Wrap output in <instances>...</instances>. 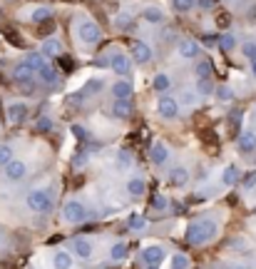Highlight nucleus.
Here are the masks:
<instances>
[{
	"mask_svg": "<svg viewBox=\"0 0 256 269\" xmlns=\"http://www.w3.org/2000/svg\"><path fill=\"white\" fill-rule=\"evenodd\" d=\"M216 232H219V227L214 219H199L187 227V242L189 244H206L216 237Z\"/></svg>",
	"mask_w": 256,
	"mask_h": 269,
	"instance_id": "f257e3e1",
	"label": "nucleus"
},
{
	"mask_svg": "<svg viewBox=\"0 0 256 269\" xmlns=\"http://www.w3.org/2000/svg\"><path fill=\"white\" fill-rule=\"evenodd\" d=\"M25 204H28V209H33V212H50L53 209V192L50 190H33L30 195H28V200H25Z\"/></svg>",
	"mask_w": 256,
	"mask_h": 269,
	"instance_id": "f03ea898",
	"label": "nucleus"
},
{
	"mask_svg": "<svg viewBox=\"0 0 256 269\" xmlns=\"http://www.w3.org/2000/svg\"><path fill=\"white\" fill-rule=\"evenodd\" d=\"M87 217V209H85V204L77 200H70L63 204V219L65 222H72V224H77V222H82Z\"/></svg>",
	"mask_w": 256,
	"mask_h": 269,
	"instance_id": "7ed1b4c3",
	"label": "nucleus"
},
{
	"mask_svg": "<svg viewBox=\"0 0 256 269\" xmlns=\"http://www.w3.org/2000/svg\"><path fill=\"white\" fill-rule=\"evenodd\" d=\"M77 38H80L82 43H87V45L97 43V40H100V25H97L95 20H82L80 28H77Z\"/></svg>",
	"mask_w": 256,
	"mask_h": 269,
	"instance_id": "20e7f679",
	"label": "nucleus"
},
{
	"mask_svg": "<svg viewBox=\"0 0 256 269\" xmlns=\"http://www.w3.org/2000/svg\"><path fill=\"white\" fill-rule=\"evenodd\" d=\"M157 112H159V117H164V120H174V117L179 115V100H174V97H162V100L157 102Z\"/></svg>",
	"mask_w": 256,
	"mask_h": 269,
	"instance_id": "39448f33",
	"label": "nucleus"
},
{
	"mask_svg": "<svg viewBox=\"0 0 256 269\" xmlns=\"http://www.w3.org/2000/svg\"><path fill=\"white\" fill-rule=\"evenodd\" d=\"M25 175H28V165L23 160H13L5 165V177L10 182H20V180H25Z\"/></svg>",
	"mask_w": 256,
	"mask_h": 269,
	"instance_id": "423d86ee",
	"label": "nucleus"
},
{
	"mask_svg": "<svg viewBox=\"0 0 256 269\" xmlns=\"http://www.w3.org/2000/svg\"><path fill=\"white\" fill-rule=\"evenodd\" d=\"M164 257H167V249H164L162 244H149V247H144V249H142V259H144L147 264H152V267H154V264H159Z\"/></svg>",
	"mask_w": 256,
	"mask_h": 269,
	"instance_id": "0eeeda50",
	"label": "nucleus"
},
{
	"mask_svg": "<svg viewBox=\"0 0 256 269\" xmlns=\"http://www.w3.org/2000/svg\"><path fill=\"white\" fill-rule=\"evenodd\" d=\"M110 67H112L120 77H125V75H129V70H132V60H129V55H125V53H115V55L110 58Z\"/></svg>",
	"mask_w": 256,
	"mask_h": 269,
	"instance_id": "6e6552de",
	"label": "nucleus"
},
{
	"mask_svg": "<svg viewBox=\"0 0 256 269\" xmlns=\"http://www.w3.org/2000/svg\"><path fill=\"white\" fill-rule=\"evenodd\" d=\"M72 252L80 257V259H90L92 257V242L87 237H75L72 239Z\"/></svg>",
	"mask_w": 256,
	"mask_h": 269,
	"instance_id": "1a4fd4ad",
	"label": "nucleus"
},
{
	"mask_svg": "<svg viewBox=\"0 0 256 269\" xmlns=\"http://www.w3.org/2000/svg\"><path fill=\"white\" fill-rule=\"evenodd\" d=\"M177 53H179V58H184V60H194V58H199L201 48H199L196 40H182L179 48H177Z\"/></svg>",
	"mask_w": 256,
	"mask_h": 269,
	"instance_id": "9d476101",
	"label": "nucleus"
},
{
	"mask_svg": "<svg viewBox=\"0 0 256 269\" xmlns=\"http://www.w3.org/2000/svg\"><path fill=\"white\" fill-rule=\"evenodd\" d=\"M239 152H244V155H251V152H256V132H251V130H244V132L239 134Z\"/></svg>",
	"mask_w": 256,
	"mask_h": 269,
	"instance_id": "9b49d317",
	"label": "nucleus"
},
{
	"mask_svg": "<svg viewBox=\"0 0 256 269\" xmlns=\"http://www.w3.org/2000/svg\"><path fill=\"white\" fill-rule=\"evenodd\" d=\"M132 58H134L137 63H149V60H152V48H149L147 43L137 40V43H132Z\"/></svg>",
	"mask_w": 256,
	"mask_h": 269,
	"instance_id": "f8f14e48",
	"label": "nucleus"
},
{
	"mask_svg": "<svg viewBox=\"0 0 256 269\" xmlns=\"http://www.w3.org/2000/svg\"><path fill=\"white\" fill-rule=\"evenodd\" d=\"M149 160H152L154 165H164V162L169 160V147H167L164 142H154L152 150H149Z\"/></svg>",
	"mask_w": 256,
	"mask_h": 269,
	"instance_id": "ddd939ff",
	"label": "nucleus"
},
{
	"mask_svg": "<svg viewBox=\"0 0 256 269\" xmlns=\"http://www.w3.org/2000/svg\"><path fill=\"white\" fill-rule=\"evenodd\" d=\"M8 117H10V122L20 125V122L28 117V105H25V102H13V105H8Z\"/></svg>",
	"mask_w": 256,
	"mask_h": 269,
	"instance_id": "4468645a",
	"label": "nucleus"
},
{
	"mask_svg": "<svg viewBox=\"0 0 256 269\" xmlns=\"http://www.w3.org/2000/svg\"><path fill=\"white\" fill-rule=\"evenodd\" d=\"M102 87H105V82L100 80V77H92V80H87L85 82V87L77 92V97H92V95H97V92H102Z\"/></svg>",
	"mask_w": 256,
	"mask_h": 269,
	"instance_id": "2eb2a0df",
	"label": "nucleus"
},
{
	"mask_svg": "<svg viewBox=\"0 0 256 269\" xmlns=\"http://www.w3.org/2000/svg\"><path fill=\"white\" fill-rule=\"evenodd\" d=\"M169 182H172V187H184L187 182H189V170L187 167H172V172H169Z\"/></svg>",
	"mask_w": 256,
	"mask_h": 269,
	"instance_id": "dca6fc26",
	"label": "nucleus"
},
{
	"mask_svg": "<svg viewBox=\"0 0 256 269\" xmlns=\"http://www.w3.org/2000/svg\"><path fill=\"white\" fill-rule=\"evenodd\" d=\"M33 75H35V72L25 65V63H20V65L13 70V77H15V82H20L23 87H25V85H33Z\"/></svg>",
	"mask_w": 256,
	"mask_h": 269,
	"instance_id": "f3484780",
	"label": "nucleus"
},
{
	"mask_svg": "<svg viewBox=\"0 0 256 269\" xmlns=\"http://www.w3.org/2000/svg\"><path fill=\"white\" fill-rule=\"evenodd\" d=\"M239 177H241L239 167H236V165H226L224 172H221V185H224V187H234V185L239 182Z\"/></svg>",
	"mask_w": 256,
	"mask_h": 269,
	"instance_id": "a211bd4d",
	"label": "nucleus"
},
{
	"mask_svg": "<svg viewBox=\"0 0 256 269\" xmlns=\"http://www.w3.org/2000/svg\"><path fill=\"white\" fill-rule=\"evenodd\" d=\"M112 95H115V100H129L132 97V85L127 80H117L112 85Z\"/></svg>",
	"mask_w": 256,
	"mask_h": 269,
	"instance_id": "6ab92c4d",
	"label": "nucleus"
},
{
	"mask_svg": "<svg viewBox=\"0 0 256 269\" xmlns=\"http://www.w3.org/2000/svg\"><path fill=\"white\" fill-rule=\"evenodd\" d=\"M112 115L120 117V120H127L129 115H132V102H129V100H115V105H112Z\"/></svg>",
	"mask_w": 256,
	"mask_h": 269,
	"instance_id": "aec40b11",
	"label": "nucleus"
},
{
	"mask_svg": "<svg viewBox=\"0 0 256 269\" xmlns=\"http://www.w3.org/2000/svg\"><path fill=\"white\" fill-rule=\"evenodd\" d=\"M53 267L55 269H72V254L65 252V249L55 252V254H53Z\"/></svg>",
	"mask_w": 256,
	"mask_h": 269,
	"instance_id": "412c9836",
	"label": "nucleus"
},
{
	"mask_svg": "<svg viewBox=\"0 0 256 269\" xmlns=\"http://www.w3.org/2000/svg\"><path fill=\"white\" fill-rule=\"evenodd\" d=\"M60 40L58 38H48L45 43H43V55H48V58H58V55H63L60 53Z\"/></svg>",
	"mask_w": 256,
	"mask_h": 269,
	"instance_id": "4be33fe9",
	"label": "nucleus"
},
{
	"mask_svg": "<svg viewBox=\"0 0 256 269\" xmlns=\"http://www.w3.org/2000/svg\"><path fill=\"white\" fill-rule=\"evenodd\" d=\"M144 190H147V185H144V180H142V177H132V180L127 182L129 197H142V195H144Z\"/></svg>",
	"mask_w": 256,
	"mask_h": 269,
	"instance_id": "5701e85b",
	"label": "nucleus"
},
{
	"mask_svg": "<svg viewBox=\"0 0 256 269\" xmlns=\"http://www.w3.org/2000/svg\"><path fill=\"white\" fill-rule=\"evenodd\" d=\"M142 20H147V23H154V25H159L162 20H164V13H162V8H144V13H142Z\"/></svg>",
	"mask_w": 256,
	"mask_h": 269,
	"instance_id": "b1692460",
	"label": "nucleus"
},
{
	"mask_svg": "<svg viewBox=\"0 0 256 269\" xmlns=\"http://www.w3.org/2000/svg\"><path fill=\"white\" fill-rule=\"evenodd\" d=\"M152 87H154L157 92H167V90L172 87L169 75H167V72H157V75H154V80H152Z\"/></svg>",
	"mask_w": 256,
	"mask_h": 269,
	"instance_id": "393cba45",
	"label": "nucleus"
},
{
	"mask_svg": "<svg viewBox=\"0 0 256 269\" xmlns=\"http://www.w3.org/2000/svg\"><path fill=\"white\" fill-rule=\"evenodd\" d=\"M38 75H40V80H43V82H48V85H58V80H60L58 70H55L53 65H48V63H45V67H43Z\"/></svg>",
	"mask_w": 256,
	"mask_h": 269,
	"instance_id": "a878e982",
	"label": "nucleus"
},
{
	"mask_svg": "<svg viewBox=\"0 0 256 269\" xmlns=\"http://www.w3.org/2000/svg\"><path fill=\"white\" fill-rule=\"evenodd\" d=\"M25 65L30 67L33 72H40V70L45 67V58H43V53H30V55L25 58Z\"/></svg>",
	"mask_w": 256,
	"mask_h": 269,
	"instance_id": "bb28decb",
	"label": "nucleus"
},
{
	"mask_svg": "<svg viewBox=\"0 0 256 269\" xmlns=\"http://www.w3.org/2000/svg\"><path fill=\"white\" fill-rule=\"evenodd\" d=\"M50 18H53V8L50 5H40V8L33 10V20L35 23H48Z\"/></svg>",
	"mask_w": 256,
	"mask_h": 269,
	"instance_id": "cd10ccee",
	"label": "nucleus"
},
{
	"mask_svg": "<svg viewBox=\"0 0 256 269\" xmlns=\"http://www.w3.org/2000/svg\"><path fill=\"white\" fill-rule=\"evenodd\" d=\"M110 257H112L115 262H122V259L127 257V244H125V242H115V244L110 247Z\"/></svg>",
	"mask_w": 256,
	"mask_h": 269,
	"instance_id": "c85d7f7f",
	"label": "nucleus"
},
{
	"mask_svg": "<svg viewBox=\"0 0 256 269\" xmlns=\"http://www.w3.org/2000/svg\"><path fill=\"white\" fill-rule=\"evenodd\" d=\"M219 48H221L224 53L234 50V48H236V35H231V33H224V35L219 38Z\"/></svg>",
	"mask_w": 256,
	"mask_h": 269,
	"instance_id": "c756f323",
	"label": "nucleus"
},
{
	"mask_svg": "<svg viewBox=\"0 0 256 269\" xmlns=\"http://www.w3.org/2000/svg\"><path fill=\"white\" fill-rule=\"evenodd\" d=\"M127 224H129V229H134V232H139V229H144V227H147V219H144L142 214H129Z\"/></svg>",
	"mask_w": 256,
	"mask_h": 269,
	"instance_id": "7c9ffc66",
	"label": "nucleus"
},
{
	"mask_svg": "<svg viewBox=\"0 0 256 269\" xmlns=\"http://www.w3.org/2000/svg\"><path fill=\"white\" fill-rule=\"evenodd\" d=\"M194 72H196V77H199V80H209V75H211V63H209V60H201V63L196 65Z\"/></svg>",
	"mask_w": 256,
	"mask_h": 269,
	"instance_id": "2f4dec72",
	"label": "nucleus"
},
{
	"mask_svg": "<svg viewBox=\"0 0 256 269\" xmlns=\"http://www.w3.org/2000/svg\"><path fill=\"white\" fill-rule=\"evenodd\" d=\"M117 167H120V170H129V167H132V155H129L127 150H120V152H117Z\"/></svg>",
	"mask_w": 256,
	"mask_h": 269,
	"instance_id": "473e14b6",
	"label": "nucleus"
},
{
	"mask_svg": "<svg viewBox=\"0 0 256 269\" xmlns=\"http://www.w3.org/2000/svg\"><path fill=\"white\" fill-rule=\"evenodd\" d=\"M194 5H196V0H172V8L177 13H189Z\"/></svg>",
	"mask_w": 256,
	"mask_h": 269,
	"instance_id": "72a5a7b5",
	"label": "nucleus"
},
{
	"mask_svg": "<svg viewBox=\"0 0 256 269\" xmlns=\"http://www.w3.org/2000/svg\"><path fill=\"white\" fill-rule=\"evenodd\" d=\"M214 95H216V100H221V102H231V100H234V92H231L226 85L216 87V90H214Z\"/></svg>",
	"mask_w": 256,
	"mask_h": 269,
	"instance_id": "f704fd0d",
	"label": "nucleus"
},
{
	"mask_svg": "<svg viewBox=\"0 0 256 269\" xmlns=\"http://www.w3.org/2000/svg\"><path fill=\"white\" fill-rule=\"evenodd\" d=\"M172 269H189V257L187 254H174L172 257Z\"/></svg>",
	"mask_w": 256,
	"mask_h": 269,
	"instance_id": "c9c22d12",
	"label": "nucleus"
},
{
	"mask_svg": "<svg viewBox=\"0 0 256 269\" xmlns=\"http://www.w3.org/2000/svg\"><path fill=\"white\" fill-rule=\"evenodd\" d=\"M211 92H214L211 80H199L196 82V95H211Z\"/></svg>",
	"mask_w": 256,
	"mask_h": 269,
	"instance_id": "e433bc0d",
	"label": "nucleus"
},
{
	"mask_svg": "<svg viewBox=\"0 0 256 269\" xmlns=\"http://www.w3.org/2000/svg\"><path fill=\"white\" fill-rule=\"evenodd\" d=\"M8 162H13V147L10 145H0V165L5 167Z\"/></svg>",
	"mask_w": 256,
	"mask_h": 269,
	"instance_id": "4c0bfd02",
	"label": "nucleus"
},
{
	"mask_svg": "<svg viewBox=\"0 0 256 269\" xmlns=\"http://www.w3.org/2000/svg\"><path fill=\"white\" fill-rule=\"evenodd\" d=\"M241 55H244V58H249V60L254 63L256 60V43H251V40H249V43H244V45H241Z\"/></svg>",
	"mask_w": 256,
	"mask_h": 269,
	"instance_id": "58836bf2",
	"label": "nucleus"
},
{
	"mask_svg": "<svg viewBox=\"0 0 256 269\" xmlns=\"http://www.w3.org/2000/svg\"><path fill=\"white\" fill-rule=\"evenodd\" d=\"M196 100H199V95H196V92H192V90L182 92V105H189V107H194V105H196Z\"/></svg>",
	"mask_w": 256,
	"mask_h": 269,
	"instance_id": "ea45409f",
	"label": "nucleus"
},
{
	"mask_svg": "<svg viewBox=\"0 0 256 269\" xmlns=\"http://www.w3.org/2000/svg\"><path fill=\"white\" fill-rule=\"evenodd\" d=\"M167 204H169V202H167L164 195H154V197H152V207H154V209H162V212H164Z\"/></svg>",
	"mask_w": 256,
	"mask_h": 269,
	"instance_id": "a19ab883",
	"label": "nucleus"
},
{
	"mask_svg": "<svg viewBox=\"0 0 256 269\" xmlns=\"http://www.w3.org/2000/svg\"><path fill=\"white\" fill-rule=\"evenodd\" d=\"M38 130H40V132H50V130H53V120H50V117H40V120H38Z\"/></svg>",
	"mask_w": 256,
	"mask_h": 269,
	"instance_id": "79ce46f5",
	"label": "nucleus"
},
{
	"mask_svg": "<svg viewBox=\"0 0 256 269\" xmlns=\"http://www.w3.org/2000/svg\"><path fill=\"white\" fill-rule=\"evenodd\" d=\"M60 65H63L65 72H72V70H75V63H72L70 55H60Z\"/></svg>",
	"mask_w": 256,
	"mask_h": 269,
	"instance_id": "37998d69",
	"label": "nucleus"
},
{
	"mask_svg": "<svg viewBox=\"0 0 256 269\" xmlns=\"http://www.w3.org/2000/svg\"><path fill=\"white\" fill-rule=\"evenodd\" d=\"M5 35H8V40H10V43H15V45H23V38H20L18 33H13L10 28H5Z\"/></svg>",
	"mask_w": 256,
	"mask_h": 269,
	"instance_id": "c03bdc74",
	"label": "nucleus"
},
{
	"mask_svg": "<svg viewBox=\"0 0 256 269\" xmlns=\"http://www.w3.org/2000/svg\"><path fill=\"white\" fill-rule=\"evenodd\" d=\"M129 23H132V20H129V15H127V13L117 18V25H120V28H125V30H127V28H129Z\"/></svg>",
	"mask_w": 256,
	"mask_h": 269,
	"instance_id": "a18cd8bd",
	"label": "nucleus"
},
{
	"mask_svg": "<svg viewBox=\"0 0 256 269\" xmlns=\"http://www.w3.org/2000/svg\"><path fill=\"white\" fill-rule=\"evenodd\" d=\"M196 5H199L201 10H211V8H214V0H196Z\"/></svg>",
	"mask_w": 256,
	"mask_h": 269,
	"instance_id": "49530a36",
	"label": "nucleus"
},
{
	"mask_svg": "<svg viewBox=\"0 0 256 269\" xmlns=\"http://www.w3.org/2000/svg\"><path fill=\"white\" fill-rule=\"evenodd\" d=\"M244 185H246V190H254V185H256V172L246 177V182H244Z\"/></svg>",
	"mask_w": 256,
	"mask_h": 269,
	"instance_id": "de8ad7c7",
	"label": "nucleus"
},
{
	"mask_svg": "<svg viewBox=\"0 0 256 269\" xmlns=\"http://www.w3.org/2000/svg\"><path fill=\"white\" fill-rule=\"evenodd\" d=\"M50 33H53V25H50V23H45V25L40 28V35H50Z\"/></svg>",
	"mask_w": 256,
	"mask_h": 269,
	"instance_id": "09e8293b",
	"label": "nucleus"
},
{
	"mask_svg": "<svg viewBox=\"0 0 256 269\" xmlns=\"http://www.w3.org/2000/svg\"><path fill=\"white\" fill-rule=\"evenodd\" d=\"M75 134H77V137H85L87 132H85V130H80V125H75Z\"/></svg>",
	"mask_w": 256,
	"mask_h": 269,
	"instance_id": "8fccbe9b",
	"label": "nucleus"
},
{
	"mask_svg": "<svg viewBox=\"0 0 256 269\" xmlns=\"http://www.w3.org/2000/svg\"><path fill=\"white\" fill-rule=\"evenodd\" d=\"M251 75H254V77H256V60H254V63H251Z\"/></svg>",
	"mask_w": 256,
	"mask_h": 269,
	"instance_id": "3c124183",
	"label": "nucleus"
},
{
	"mask_svg": "<svg viewBox=\"0 0 256 269\" xmlns=\"http://www.w3.org/2000/svg\"><path fill=\"white\" fill-rule=\"evenodd\" d=\"M236 269H251V267H236Z\"/></svg>",
	"mask_w": 256,
	"mask_h": 269,
	"instance_id": "603ef678",
	"label": "nucleus"
},
{
	"mask_svg": "<svg viewBox=\"0 0 256 269\" xmlns=\"http://www.w3.org/2000/svg\"><path fill=\"white\" fill-rule=\"evenodd\" d=\"M0 237H3V234H0Z\"/></svg>",
	"mask_w": 256,
	"mask_h": 269,
	"instance_id": "864d4df0",
	"label": "nucleus"
}]
</instances>
